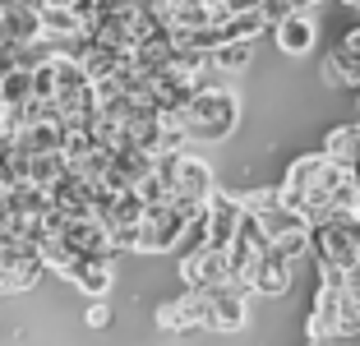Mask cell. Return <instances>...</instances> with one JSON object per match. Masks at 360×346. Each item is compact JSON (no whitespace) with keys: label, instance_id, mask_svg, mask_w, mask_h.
<instances>
[{"label":"cell","instance_id":"6da1fadb","mask_svg":"<svg viewBox=\"0 0 360 346\" xmlns=\"http://www.w3.org/2000/svg\"><path fill=\"white\" fill-rule=\"evenodd\" d=\"M176 120L185 125L190 143H222V139H231L236 120H240V102L226 84H199Z\"/></svg>","mask_w":360,"mask_h":346},{"label":"cell","instance_id":"7a4b0ae2","mask_svg":"<svg viewBox=\"0 0 360 346\" xmlns=\"http://www.w3.org/2000/svg\"><path fill=\"white\" fill-rule=\"evenodd\" d=\"M185 212L176 208V203H153V208H143V222H139V241H134V250H143V254H167V250H176L180 245V236H185Z\"/></svg>","mask_w":360,"mask_h":346},{"label":"cell","instance_id":"3957f363","mask_svg":"<svg viewBox=\"0 0 360 346\" xmlns=\"http://www.w3.org/2000/svg\"><path fill=\"white\" fill-rule=\"evenodd\" d=\"M180 277H185V291H217V286H231L226 250H212V245L190 250L185 263H180Z\"/></svg>","mask_w":360,"mask_h":346},{"label":"cell","instance_id":"277c9868","mask_svg":"<svg viewBox=\"0 0 360 346\" xmlns=\"http://www.w3.org/2000/svg\"><path fill=\"white\" fill-rule=\"evenodd\" d=\"M245 309H250V291H240V286H217V291H208V328L212 333H240Z\"/></svg>","mask_w":360,"mask_h":346},{"label":"cell","instance_id":"5b68a950","mask_svg":"<svg viewBox=\"0 0 360 346\" xmlns=\"http://www.w3.org/2000/svg\"><path fill=\"white\" fill-rule=\"evenodd\" d=\"M60 277L75 282L88 300H106V291H111V259H70V268Z\"/></svg>","mask_w":360,"mask_h":346},{"label":"cell","instance_id":"8992f818","mask_svg":"<svg viewBox=\"0 0 360 346\" xmlns=\"http://www.w3.org/2000/svg\"><path fill=\"white\" fill-rule=\"evenodd\" d=\"M268 32L277 37V51H286V56L314 51V37H319V28H314V19H309V14H286V19L273 23Z\"/></svg>","mask_w":360,"mask_h":346},{"label":"cell","instance_id":"52a82bcc","mask_svg":"<svg viewBox=\"0 0 360 346\" xmlns=\"http://www.w3.org/2000/svg\"><path fill=\"white\" fill-rule=\"evenodd\" d=\"M286 286H291V263H286L282 254L268 250L264 259L255 263V273H250V291L255 295H282Z\"/></svg>","mask_w":360,"mask_h":346},{"label":"cell","instance_id":"ba28073f","mask_svg":"<svg viewBox=\"0 0 360 346\" xmlns=\"http://www.w3.org/2000/svg\"><path fill=\"white\" fill-rule=\"evenodd\" d=\"M250 56H255V42H222V46H212V51H208L212 79H217V84L236 79V74L250 65Z\"/></svg>","mask_w":360,"mask_h":346},{"label":"cell","instance_id":"9c48e42d","mask_svg":"<svg viewBox=\"0 0 360 346\" xmlns=\"http://www.w3.org/2000/svg\"><path fill=\"white\" fill-rule=\"evenodd\" d=\"M333 162H342V167H351V162L360 158V134H356V125H338L328 134V148H323Z\"/></svg>","mask_w":360,"mask_h":346},{"label":"cell","instance_id":"30bf717a","mask_svg":"<svg viewBox=\"0 0 360 346\" xmlns=\"http://www.w3.org/2000/svg\"><path fill=\"white\" fill-rule=\"evenodd\" d=\"M111 323V305L106 300H88V328H106Z\"/></svg>","mask_w":360,"mask_h":346},{"label":"cell","instance_id":"8fae6325","mask_svg":"<svg viewBox=\"0 0 360 346\" xmlns=\"http://www.w3.org/2000/svg\"><path fill=\"white\" fill-rule=\"evenodd\" d=\"M342 56H351V60H360V28H351L347 37H342V46H338Z\"/></svg>","mask_w":360,"mask_h":346},{"label":"cell","instance_id":"7c38bea8","mask_svg":"<svg viewBox=\"0 0 360 346\" xmlns=\"http://www.w3.org/2000/svg\"><path fill=\"white\" fill-rule=\"evenodd\" d=\"M347 5H351V10H360V0H347Z\"/></svg>","mask_w":360,"mask_h":346},{"label":"cell","instance_id":"4fadbf2b","mask_svg":"<svg viewBox=\"0 0 360 346\" xmlns=\"http://www.w3.org/2000/svg\"><path fill=\"white\" fill-rule=\"evenodd\" d=\"M314 346H319V342H314Z\"/></svg>","mask_w":360,"mask_h":346}]
</instances>
